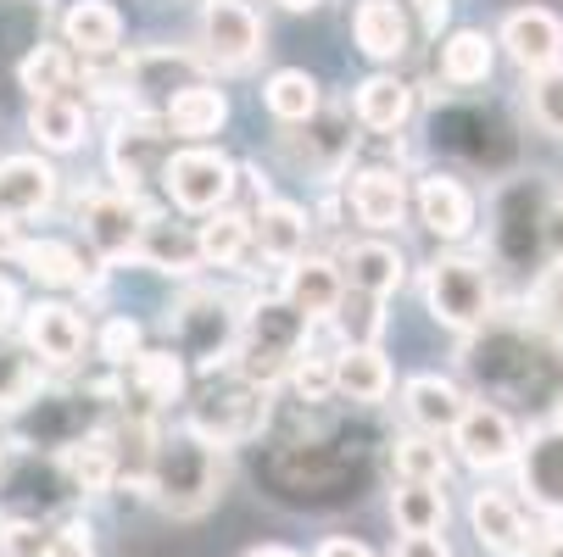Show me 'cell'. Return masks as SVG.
Wrapping results in <instances>:
<instances>
[{
	"label": "cell",
	"mask_w": 563,
	"mask_h": 557,
	"mask_svg": "<svg viewBox=\"0 0 563 557\" xmlns=\"http://www.w3.org/2000/svg\"><path fill=\"white\" fill-rule=\"evenodd\" d=\"M123 368H129V385L151 408H168L185 396V357L179 352H134Z\"/></svg>",
	"instance_id": "obj_36"
},
{
	"label": "cell",
	"mask_w": 563,
	"mask_h": 557,
	"mask_svg": "<svg viewBox=\"0 0 563 557\" xmlns=\"http://www.w3.org/2000/svg\"><path fill=\"white\" fill-rule=\"evenodd\" d=\"M285 379L296 385L301 402H330V396H335V357L307 352V346H301V357L290 363V374H285Z\"/></svg>",
	"instance_id": "obj_45"
},
{
	"label": "cell",
	"mask_w": 563,
	"mask_h": 557,
	"mask_svg": "<svg viewBox=\"0 0 563 557\" xmlns=\"http://www.w3.org/2000/svg\"><path fill=\"white\" fill-rule=\"evenodd\" d=\"M207 78V62L190 56V51H168V45H156V51H134L123 67H118V85L123 96L140 107V101H174L185 85H201Z\"/></svg>",
	"instance_id": "obj_11"
},
{
	"label": "cell",
	"mask_w": 563,
	"mask_h": 557,
	"mask_svg": "<svg viewBox=\"0 0 563 557\" xmlns=\"http://www.w3.org/2000/svg\"><path fill=\"white\" fill-rule=\"evenodd\" d=\"M503 218H508V223H541V218H547V196H541V185H536V179H530V185H508V190H503ZM541 234H547V229H530V246H514L508 234H497V246H503L508 263L530 268V263L541 257Z\"/></svg>",
	"instance_id": "obj_41"
},
{
	"label": "cell",
	"mask_w": 563,
	"mask_h": 557,
	"mask_svg": "<svg viewBox=\"0 0 563 557\" xmlns=\"http://www.w3.org/2000/svg\"><path fill=\"white\" fill-rule=\"evenodd\" d=\"M0 468H7V446H0Z\"/></svg>",
	"instance_id": "obj_56"
},
{
	"label": "cell",
	"mask_w": 563,
	"mask_h": 557,
	"mask_svg": "<svg viewBox=\"0 0 563 557\" xmlns=\"http://www.w3.org/2000/svg\"><path fill=\"white\" fill-rule=\"evenodd\" d=\"M263 101L279 123H301V118H312L318 107H324V90H318V78L307 67H279L263 85Z\"/></svg>",
	"instance_id": "obj_42"
},
{
	"label": "cell",
	"mask_w": 563,
	"mask_h": 557,
	"mask_svg": "<svg viewBox=\"0 0 563 557\" xmlns=\"http://www.w3.org/2000/svg\"><path fill=\"white\" fill-rule=\"evenodd\" d=\"M163 123H168V134H179V140H212L223 123H229V96L218 90V85H185L168 107H163Z\"/></svg>",
	"instance_id": "obj_28"
},
{
	"label": "cell",
	"mask_w": 563,
	"mask_h": 557,
	"mask_svg": "<svg viewBox=\"0 0 563 557\" xmlns=\"http://www.w3.org/2000/svg\"><path fill=\"white\" fill-rule=\"evenodd\" d=\"M497 73V40L479 29H457L441 40V78L457 90H479Z\"/></svg>",
	"instance_id": "obj_30"
},
{
	"label": "cell",
	"mask_w": 563,
	"mask_h": 557,
	"mask_svg": "<svg viewBox=\"0 0 563 557\" xmlns=\"http://www.w3.org/2000/svg\"><path fill=\"white\" fill-rule=\"evenodd\" d=\"M497 45L508 51L514 67H525V73H547V67L563 62V18L547 12V7H519V12L503 18Z\"/></svg>",
	"instance_id": "obj_16"
},
{
	"label": "cell",
	"mask_w": 563,
	"mask_h": 557,
	"mask_svg": "<svg viewBox=\"0 0 563 557\" xmlns=\"http://www.w3.org/2000/svg\"><path fill=\"white\" fill-rule=\"evenodd\" d=\"M519 491L530 497V508L563 519V419L558 424H541L530 441H519Z\"/></svg>",
	"instance_id": "obj_14"
},
{
	"label": "cell",
	"mask_w": 563,
	"mask_h": 557,
	"mask_svg": "<svg viewBox=\"0 0 563 557\" xmlns=\"http://www.w3.org/2000/svg\"><path fill=\"white\" fill-rule=\"evenodd\" d=\"M163 185H168V201L179 212L207 218V212L229 207V196H234V163H229L223 151H212V145H190V151H174L168 163H163Z\"/></svg>",
	"instance_id": "obj_7"
},
{
	"label": "cell",
	"mask_w": 563,
	"mask_h": 557,
	"mask_svg": "<svg viewBox=\"0 0 563 557\" xmlns=\"http://www.w3.org/2000/svg\"><path fill=\"white\" fill-rule=\"evenodd\" d=\"M530 557H563V530H552V535H536V552Z\"/></svg>",
	"instance_id": "obj_53"
},
{
	"label": "cell",
	"mask_w": 563,
	"mask_h": 557,
	"mask_svg": "<svg viewBox=\"0 0 563 557\" xmlns=\"http://www.w3.org/2000/svg\"><path fill=\"white\" fill-rule=\"evenodd\" d=\"M62 45L78 62H107L123 45V12L112 0H73L62 12Z\"/></svg>",
	"instance_id": "obj_20"
},
{
	"label": "cell",
	"mask_w": 563,
	"mask_h": 557,
	"mask_svg": "<svg viewBox=\"0 0 563 557\" xmlns=\"http://www.w3.org/2000/svg\"><path fill=\"white\" fill-rule=\"evenodd\" d=\"M307 346V318L285 301V296H263L246 318H240V335H234V368L240 379L252 385H279L290 374V363Z\"/></svg>",
	"instance_id": "obj_2"
},
{
	"label": "cell",
	"mask_w": 563,
	"mask_h": 557,
	"mask_svg": "<svg viewBox=\"0 0 563 557\" xmlns=\"http://www.w3.org/2000/svg\"><path fill=\"white\" fill-rule=\"evenodd\" d=\"M335 396H352V402L374 408L390 396V363L379 346H341L335 352Z\"/></svg>",
	"instance_id": "obj_32"
},
{
	"label": "cell",
	"mask_w": 563,
	"mask_h": 557,
	"mask_svg": "<svg viewBox=\"0 0 563 557\" xmlns=\"http://www.w3.org/2000/svg\"><path fill=\"white\" fill-rule=\"evenodd\" d=\"M246 252H252V218L246 212H229V207L207 212V223L196 229L201 268H240V263H246Z\"/></svg>",
	"instance_id": "obj_33"
},
{
	"label": "cell",
	"mask_w": 563,
	"mask_h": 557,
	"mask_svg": "<svg viewBox=\"0 0 563 557\" xmlns=\"http://www.w3.org/2000/svg\"><path fill=\"white\" fill-rule=\"evenodd\" d=\"M18 263L40 279V285H56V290H85L90 285V268L67 241H23Z\"/></svg>",
	"instance_id": "obj_38"
},
{
	"label": "cell",
	"mask_w": 563,
	"mask_h": 557,
	"mask_svg": "<svg viewBox=\"0 0 563 557\" xmlns=\"http://www.w3.org/2000/svg\"><path fill=\"white\" fill-rule=\"evenodd\" d=\"M140 341H145V330L134 324V318H112V324L101 330V357L123 368V363H129V357L140 352Z\"/></svg>",
	"instance_id": "obj_47"
},
{
	"label": "cell",
	"mask_w": 563,
	"mask_h": 557,
	"mask_svg": "<svg viewBox=\"0 0 563 557\" xmlns=\"http://www.w3.org/2000/svg\"><path fill=\"white\" fill-rule=\"evenodd\" d=\"M78 62L67 45H34L29 56H23V67H18V78H23V90L29 96H73V78H78Z\"/></svg>",
	"instance_id": "obj_40"
},
{
	"label": "cell",
	"mask_w": 563,
	"mask_h": 557,
	"mask_svg": "<svg viewBox=\"0 0 563 557\" xmlns=\"http://www.w3.org/2000/svg\"><path fill=\"white\" fill-rule=\"evenodd\" d=\"M29 134L45 151H78L90 134V112L78 107L73 96H34L29 101Z\"/></svg>",
	"instance_id": "obj_31"
},
{
	"label": "cell",
	"mask_w": 563,
	"mask_h": 557,
	"mask_svg": "<svg viewBox=\"0 0 563 557\" xmlns=\"http://www.w3.org/2000/svg\"><path fill=\"white\" fill-rule=\"evenodd\" d=\"M307 234H312V223H307V212L290 207V201L263 196V207L252 212V246H257L268 263H296V257L307 252Z\"/></svg>",
	"instance_id": "obj_27"
},
{
	"label": "cell",
	"mask_w": 563,
	"mask_h": 557,
	"mask_svg": "<svg viewBox=\"0 0 563 557\" xmlns=\"http://www.w3.org/2000/svg\"><path fill=\"white\" fill-rule=\"evenodd\" d=\"M341 279H346V290H363V296L385 301L390 290H401V279H408V257H401L396 246H385V241H357L341 263Z\"/></svg>",
	"instance_id": "obj_29"
},
{
	"label": "cell",
	"mask_w": 563,
	"mask_h": 557,
	"mask_svg": "<svg viewBox=\"0 0 563 557\" xmlns=\"http://www.w3.org/2000/svg\"><path fill=\"white\" fill-rule=\"evenodd\" d=\"M268 419H274V396H268V385H252V379L207 385L201 402H190V430L201 441H212L218 452L257 441L268 430Z\"/></svg>",
	"instance_id": "obj_5"
},
{
	"label": "cell",
	"mask_w": 563,
	"mask_h": 557,
	"mask_svg": "<svg viewBox=\"0 0 563 557\" xmlns=\"http://www.w3.org/2000/svg\"><path fill=\"white\" fill-rule=\"evenodd\" d=\"M51 557H96V535L85 519H62L51 524Z\"/></svg>",
	"instance_id": "obj_48"
},
{
	"label": "cell",
	"mask_w": 563,
	"mask_h": 557,
	"mask_svg": "<svg viewBox=\"0 0 563 557\" xmlns=\"http://www.w3.org/2000/svg\"><path fill=\"white\" fill-rule=\"evenodd\" d=\"M62 474L78 497H107L118 486V446H112V430H85L62 446Z\"/></svg>",
	"instance_id": "obj_24"
},
{
	"label": "cell",
	"mask_w": 563,
	"mask_h": 557,
	"mask_svg": "<svg viewBox=\"0 0 563 557\" xmlns=\"http://www.w3.org/2000/svg\"><path fill=\"white\" fill-rule=\"evenodd\" d=\"M174 156V134L156 112H129L112 123V140H107V163H112V179L118 190H140L145 179L163 174V163Z\"/></svg>",
	"instance_id": "obj_8"
},
{
	"label": "cell",
	"mask_w": 563,
	"mask_h": 557,
	"mask_svg": "<svg viewBox=\"0 0 563 557\" xmlns=\"http://www.w3.org/2000/svg\"><path fill=\"white\" fill-rule=\"evenodd\" d=\"M424 307L435 312V324H446L457 335H479L497 312L492 268L479 257H435L424 268Z\"/></svg>",
	"instance_id": "obj_4"
},
{
	"label": "cell",
	"mask_w": 563,
	"mask_h": 557,
	"mask_svg": "<svg viewBox=\"0 0 563 557\" xmlns=\"http://www.w3.org/2000/svg\"><path fill=\"white\" fill-rule=\"evenodd\" d=\"M390 519H396L401 535H441V524H446V491L441 486H419V480H396Z\"/></svg>",
	"instance_id": "obj_37"
},
{
	"label": "cell",
	"mask_w": 563,
	"mask_h": 557,
	"mask_svg": "<svg viewBox=\"0 0 563 557\" xmlns=\"http://www.w3.org/2000/svg\"><path fill=\"white\" fill-rule=\"evenodd\" d=\"M468 524H474L479 546L497 552V557H530V552H536V530H530L525 508H519L508 491H474Z\"/></svg>",
	"instance_id": "obj_17"
},
{
	"label": "cell",
	"mask_w": 563,
	"mask_h": 557,
	"mask_svg": "<svg viewBox=\"0 0 563 557\" xmlns=\"http://www.w3.org/2000/svg\"><path fill=\"white\" fill-rule=\"evenodd\" d=\"M452 446L468 468L497 474V468H514V457H519V424L492 402H468L463 419L452 424Z\"/></svg>",
	"instance_id": "obj_12"
},
{
	"label": "cell",
	"mask_w": 563,
	"mask_h": 557,
	"mask_svg": "<svg viewBox=\"0 0 563 557\" xmlns=\"http://www.w3.org/2000/svg\"><path fill=\"white\" fill-rule=\"evenodd\" d=\"M530 330L563 341V257L541 268V279L530 285Z\"/></svg>",
	"instance_id": "obj_43"
},
{
	"label": "cell",
	"mask_w": 563,
	"mask_h": 557,
	"mask_svg": "<svg viewBox=\"0 0 563 557\" xmlns=\"http://www.w3.org/2000/svg\"><path fill=\"white\" fill-rule=\"evenodd\" d=\"M413 207H419V223L435 234V241H468L474 218H479L474 190H468L463 179H452V174H430V179L419 185Z\"/></svg>",
	"instance_id": "obj_18"
},
{
	"label": "cell",
	"mask_w": 563,
	"mask_h": 557,
	"mask_svg": "<svg viewBox=\"0 0 563 557\" xmlns=\"http://www.w3.org/2000/svg\"><path fill=\"white\" fill-rule=\"evenodd\" d=\"M163 513L174 519H201L218 491H223V452L212 441H201L190 424L174 435H156V457H151V486H145Z\"/></svg>",
	"instance_id": "obj_1"
},
{
	"label": "cell",
	"mask_w": 563,
	"mask_h": 557,
	"mask_svg": "<svg viewBox=\"0 0 563 557\" xmlns=\"http://www.w3.org/2000/svg\"><path fill=\"white\" fill-rule=\"evenodd\" d=\"M396 557H452V546L441 535H401L396 541Z\"/></svg>",
	"instance_id": "obj_49"
},
{
	"label": "cell",
	"mask_w": 563,
	"mask_h": 557,
	"mask_svg": "<svg viewBox=\"0 0 563 557\" xmlns=\"http://www.w3.org/2000/svg\"><path fill=\"white\" fill-rule=\"evenodd\" d=\"M285 12H312V7H324V0H279Z\"/></svg>",
	"instance_id": "obj_55"
},
{
	"label": "cell",
	"mask_w": 563,
	"mask_h": 557,
	"mask_svg": "<svg viewBox=\"0 0 563 557\" xmlns=\"http://www.w3.org/2000/svg\"><path fill=\"white\" fill-rule=\"evenodd\" d=\"M168 330H174V352L179 357H196L201 368H212V363H223L234 352L240 312L218 290H185V301L168 312Z\"/></svg>",
	"instance_id": "obj_6"
},
{
	"label": "cell",
	"mask_w": 563,
	"mask_h": 557,
	"mask_svg": "<svg viewBox=\"0 0 563 557\" xmlns=\"http://www.w3.org/2000/svg\"><path fill=\"white\" fill-rule=\"evenodd\" d=\"M145 207L129 196V190H90L78 201V223H85V241L96 246L101 263H123L134 257L140 234H145Z\"/></svg>",
	"instance_id": "obj_10"
},
{
	"label": "cell",
	"mask_w": 563,
	"mask_h": 557,
	"mask_svg": "<svg viewBox=\"0 0 563 557\" xmlns=\"http://www.w3.org/2000/svg\"><path fill=\"white\" fill-rule=\"evenodd\" d=\"M463 408H468V396L441 374H413L408 385H401V413H408V424L424 430V435H452Z\"/></svg>",
	"instance_id": "obj_25"
},
{
	"label": "cell",
	"mask_w": 563,
	"mask_h": 557,
	"mask_svg": "<svg viewBox=\"0 0 563 557\" xmlns=\"http://www.w3.org/2000/svg\"><path fill=\"white\" fill-rule=\"evenodd\" d=\"M352 118L368 134H401L408 118H413V85H408V78H396V73L363 78L357 96H352Z\"/></svg>",
	"instance_id": "obj_26"
},
{
	"label": "cell",
	"mask_w": 563,
	"mask_h": 557,
	"mask_svg": "<svg viewBox=\"0 0 563 557\" xmlns=\"http://www.w3.org/2000/svg\"><path fill=\"white\" fill-rule=\"evenodd\" d=\"M56 201V168L40 163V156H7L0 163V218H40Z\"/></svg>",
	"instance_id": "obj_23"
},
{
	"label": "cell",
	"mask_w": 563,
	"mask_h": 557,
	"mask_svg": "<svg viewBox=\"0 0 563 557\" xmlns=\"http://www.w3.org/2000/svg\"><path fill=\"white\" fill-rule=\"evenodd\" d=\"M390 468H396V480H419V486H446V474H452V457L441 446V435H396L390 441Z\"/></svg>",
	"instance_id": "obj_35"
},
{
	"label": "cell",
	"mask_w": 563,
	"mask_h": 557,
	"mask_svg": "<svg viewBox=\"0 0 563 557\" xmlns=\"http://www.w3.org/2000/svg\"><path fill=\"white\" fill-rule=\"evenodd\" d=\"M346 207L363 229L385 234V229H396L401 218H408V179H401L396 168H357L346 179Z\"/></svg>",
	"instance_id": "obj_19"
},
{
	"label": "cell",
	"mask_w": 563,
	"mask_h": 557,
	"mask_svg": "<svg viewBox=\"0 0 563 557\" xmlns=\"http://www.w3.org/2000/svg\"><path fill=\"white\" fill-rule=\"evenodd\" d=\"M341 296H346V279H341V263H330V257H296V263H285V301L307 318V324H324V318L341 307Z\"/></svg>",
	"instance_id": "obj_21"
},
{
	"label": "cell",
	"mask_w": 563,
	"mask_h": 557,
	"mask_svg": "<svg viewBox=\"0 0 563 557\" xmlns=\"http://www.w3.org/2000/svg\"><path fill=\"white\" fill-rule=\"evenodd\" d=\"M40 385H45L40 357H34L29 346H18V341L0 335V413H23L34 396H40Z\"/></svg>",
	"instance_id": "obj_39"
},
{
	"label": "cell",
	"mask_w": 563,
	"mask_h": 557,
	"mask_svg": "<svg viewBox=\"0 0 563 557\" xmlns=\"http://www.w3.org/2000/svg\"><path fill=\"white\" fill-rule=\"evenodd\" d=\"M134 257H140L145 268H156V274H196V268H201L196 234H185L179 223H156V218H145V234H140Z\"/></svg>",
	"instance_id": "obj_34"
},
{
	"label": "cell",
	"mask_w": 563,
	"mask_h": 557,
	"mask_svg": "<svg viewBox=\"0 0 563 557\" xmlns=\"http://www.w3.org/2000/svg\"><path fill=\"white\" fill-rule=\"evenodd\" d=\"M18 312H23V301H18V290H12V279L0 274V335H7L12 324H18Z\"/></svg>",
	"instance_id": "obj_51"
},
{
	"label": "cell",
	"mask_w": 563,
	"mask_h": 557,
	"mask_svg": "<svg viewBox=\"0 0 563 557\" xmlns=\"http://www.w3.org/2000/svg\"><path fill=\"white\" fill-rule=\"evenodd\" d=\"M312 557H374L363 541H346V535H335V541H324V546H318Z\"/></svg>",
	"instance_id": "obj_52"
},
{
	"label": "cell",
	"mask_w": 563,
	"mask_h": 557,
	"mask_svg": "<svg viewBox=\"0 0 563 557\" xmlns=\"http://www.w3.org/2000/svg\"><path fill=\"white\" fill-rule=\"evenodd\" d=\"M290 129H296V134H285L290 163L307 168V174H324V179H335V174L346 168V156H352V145H357L352 123H346L341 112H324V107H318L312 118H301V123H290Z\"/></svg>",
	"instance_id": "obj_15"
},
{
	"label": "cell",
	"mask_w": 563,
	"mask_h": 557,
	"mask_svg": "<svg viewBox=\"0 0 563 557\" xmlns=\"http://www.w3.org/2000/svg\"><path fill=\"white\" fill-rule=\"evenodd\" d=\"M530 118H536V129L563 140V62L547 73H530Z\"/></svg>",
	"instance_id": "obj_44"
},
{
	"label": "cell",
	"mask_w": 563,
	"mask_h": 557,
	"mask_svg": "<svg viewBox=\"0 0 563 557\" xmlns=\"http://www.w3.org/2000/svg\"><path fill=\"white\" fill-rule=\"evenodd\" d=\"M0 557H51V524L29 519V513H12L7 524H0Z\"/></svg>",
	"instance_id": "obj_46"
},
{
	"label": "cell",
	"mask_w": 563,
	"mask_h": 557,
	"mask_svg": "<svg viewBox=\"0 0 563 557\" xmlns=\"http://www.w3.org/2000/svg\"><path fill=\"white\" fill-rule=\"evenodd\" d=\"M246 557H301V552H290V546H257V552H246Z\"/></svg>",
	"instance_id": "obj_54"
},
{
	"label": "cell",
	"mask_w": 563,
	"mask_h": 557,
	"mask_svg": "<svg viewBox=\"0 0 563 557\" xmlns=\"http://www.w3.org/2000/svg\"><path fill=\"white\" fill-rule=\"evenodd\" d=\"M563 352L552 346V335L541 330H503V324H486V341L468 346V368L479 374L486 390H503V396H552L541 390V368H563L558 363Z\"/></svg>",
	"instance_id": "obj_3"
},
{
	"label": "cell",
	"mask_w": 563,
	"mask_h": 557,
	"mask_svg": "<svg viewBox=\"0 0 563 557\" xmlns=\"http://www.w3.org/2000/svg\"><path fill=\"white\" fill-rule=\"evenodd\" d=\"M23 346L40 357V368H73L90 346V330H85V318H78V307L34 301L23 312Z\"/></svg>",
	"instance_id": "obj_13"
},
{
	"label": "cell",
	"mask_w": 563,
	"mask_h": 557,
	"mask_svg": "<svg viewBox=\"0 0 563 557\" xmlns=\"http://www.w3.org/2000/svg\"><path fill=\"white\" fill-rule=\"evenodd\" d=\"M23 223L18 218H0V263H18V252H23Z\"/></svg>",
	"instance_id": "obj_50"
},
{
	"label": "cell",
	"mask_w": 563,
	"mask_h": 557,
	"mask_svg": "<svg viewBox=\"0 0 563 557\" xmlns=\"http://www.w3.org/2000/svg\"><path fill=\"white\" fill-rule=\"evenodd\" d=\"M263 56V18L252 0H207L201 12V62L207 67H252Z\"/></svg>",
	"instance_id": "obj_9"
},
{
	"label": "cell",
	"mask_w": 563,
	"mask_h": 557,
	"mask_svg": "<svg viewBox=\"0 0 563 557\" xmlns=\"http://www.w3.org/2000/svg\"><path fill=\"white\" fill-rule=\"evenodd\" d=\"M352 40H357V51L374 56V62H401V56H408V45H413L408 7H401V0H357Z\"/></svg>",
	"instance_id": "obj_22"
}]
</instances>
